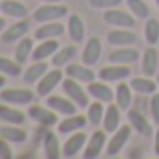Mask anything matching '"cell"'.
<instances>
[{
	"mask_svg": "<svg viewBox=\"0 0 159 159\" xmlns=\"http://www.w3.org/2000/svg\"><path fill=\"white\" fill-rule=\"evenodd\" d=\"M62 90H64V94H66L71 101L77 103V107L84 109V107L90 105V99H88L90 94H88V90H84V88L81 86V83L75 81V79L66 77L64 81H62Z\"/></svg>",
	"mask_w": 159,
	"mask_h": 159,
	"instance_id": "cell-1",
	"label": "cell"
},
{
	"mask_svg": "<svg viewBox=\"0 0 159 159\" xmlns=\"http://www.w3.org/2000/svg\"><path fill=\"white\" fill-rule=\"evenodd\" d=\"M131 131H133L131 124H124V125H120V127L112 133L111 140L107 142V155H109V157H116V155L124 150V146L127 144V140H129V137H131Z\"/></svg>",
	"mask_w": 159,
	"mask_h": 159,
	"instance_id": "cell-2",
	"label": "cell"
},
{
	"mask_svg": "<svg viewBox=\"0 0 159 159\" xmlns=\"http://www.w3.org/2000/svg\"><path fill=\"white\" fill-rule=\"evenodd\" d=\"M67 15V8L60 2H52V4H45L41 8H38L34 11V19L38 23H51V21H58L62 17Z\"/></svg>",
	"mask_w": 159,
	"mask_h": 159,
	"instance_id": "cell-3",
	"label": "cell"
},
{
	"mask_svg": "<svg viewBox=\"0 0 159 159\" xmlns=\"http://www.w3.org/2000/svg\"><path fill=\"white\" fill-rule=\"evenodd\" d=\"M64 75L66 73H62L60 71V67H54V69H51V71H47L39 81H38V96H41V98H47L58 84H62V81H64Z\"/></svg>",
	"mask_w": 159,
	"mask_h": 159,
	"instance_id": "cell-4",
	"label": "cell"
},
{
	"mask_svg": "<svg viewBox=\"0 0 159 159\" xmlns=\"http://www.w3.org/2000/svg\"><path fill=\"white\" fill-rule=\"evenodd\" d=\"M103 21H105L107 25L116 26V28H133V26H135V15H133V13H127V11H122V10H118V8L105 10Z\"/></svg>",
	"mask_w": 159,
	"mask_h": 159,
	"instance_id": "cell-5",
	"label": "cell"
},
{
	"mask_svg": "<svg viewBox=\"0 0 159 159\" xmlns=\"http://www.w3.org/2000/svg\"><path fill=\"white\" fill-rule=\"evenodd\" d=\"M107 144V131L105 129H99V131H94L90 135V139L86 140V146H84V159H96L99 157V153L103 152Z\"/></svg>",
	"mask_w": 159,
	"mask_h": 159,
	"instance_id": "cell-6",
	"label": "cell"
},
{
	"mask_svg": "<svg viewBox=\"0 0 159 159\" xmlns=\"http://www.w3.org/2000/svg\"><path fill=\"white\" fill-rule=\"evenodd\" d=\"M129 75H131V69L125 64H111V66L101 67L99 73H98V77L101 79V81H105V83H114V81L120 83V81H124V79H127Z\"/></svg>",
	"mask_w": 159,
	"mask_h": 159,
	"instance_id": "cell-7",
	"label": "cell"
},
{
	"mask_svg": "<svg viewBox=\"0 0 159 159\" xmlns=\"http://www.w3.org/2000/svg\"><path fill=\"white\" fill-rule=\"evenodd\" d=\"M0 99L10 105H28L34 99V92L26 88H8L0 92Z\"/></svg>",
	"mask_w": 159,
	"mask_h": 159,
	"instance_id": "cell-8",
	"label": "cell"
},
{
	"mask_svg": "<svg viewBox=\"0 0 159 159\" xmlns=\"http://www.w3.org/2000/svg\"><path fill=\"white\" fill-rule=\"evenodd\" d=\"M28 116L32 120H36L39 125H58V116H56V111H52L51 107L45 109V107H39V105H32L28 109Z\"/></svg>",
	"mask_w": 159,
	"mask_h": 159,
	"instance_id": "cell-9",
	"label": "cell"
},
{
	"mask_svg": "<svg viewBox=\"0 0 159 159\" xmlns=\"http://www.w3.org/2000/svg\"><path fill=\"white\" fill-rule=\"evenodd\" d=\"M127 120H129L133 131H137L139 135H142V137H152V135H153V129H152L150 120H146V116H144L140 111L129 109V111H127Z\"/></svg>",
	"mask_w": 159,
	"mask_h": 159,
	"instance_id": "cell-10",
	"label": "cell"
},
{
	"mask_svg": "<svg viewBox=\"0 0 159 159\" xmlns=\"http://www.w3.org/2000/svg\"><path fill=\"white\" fill-rule=\"evenodd\" d=\"M66 77H71V79H75V81H79V83H92V81H96V73L90 69V66H86V64H67L66 66Z\"/></svg>",
	"mask_w": 159,
	"mask_h": 159,
	"instance_id": "cell-11",
	"label": "cell"
},
{
	"mask_svg": "<svg viewBox=\"0 0 159 159\" xmlns=\"http://www.w3.org/2000/svg\"><path fill=\"white\" fill-rule=\"evenodd\" d=\"M107 41L116 47H131L137 43V34L131 32V28H118L107 34Z\"/></svg>",
	"mask_w": 159,
	"mask_h": 159,
	"instance_id": "cell-12",
	"label": "cell"
},
{
	"mask_svg": "<svg viewBox=\"0 0 159 159\" xmlns=\"http://www.w3.org/2000/svg\"><path fill=\"white\" fill-rule=\"evenodd\" d=\"M47 105L52 109V111H56V112H60V114H64V116H71V114H77V103L75 101H71L69 98H62V96H47Z\"/></svg>",
	"mask_w": 159,
	"mask_h": 159,
	"instance_id": "cell-13",
	"label": "cell"
},
{
	"mask_svg": "<svg viewBox=\"0 0 159 159\" xmlns=\"http://www.w3.org/2000/svg\"><path fill=\"white\" fill-rule=\"evenodd\" d=\"M86 140H88V137L83 131H75L73 135H69V139L62 146V155L64 157H75L79 152L86 146Z\"/></svg>",
	"mask_w": 159,
	"mask_h": 159,
	"instance_id": "cell-14",
	"label": "cell"
},
{
	"mask_svg": "<svg viewBox=\"0 0 159 159\" xmlns=\"http://www.w3.org/2000/svg\"><path fill=\"white\" fill-rule=\"evenodd\" d=\"M86 90H88V94L94 98V99H98V101H103V103H111L112 99H114V92H112V88H109V84L105 83V81H92V83H88V86H86Z\"/></svg>",
	"mask_w": 159,
	"mask_h": 159,
	"instance_id": "cell-15",
	"label": "cell"
},
{
	"mask_svg": "<svg viewBox=\"0 0 159 159\" xmlns=\"http://www.w3.org/2000/svg\"><path fill=\"white\" fill-rule=\"evenodd\" d=\"M139 51L135 47H118L114 49L111 54H109V62L111 64H125V66H131L139 60Z\"/></svg>",
	"mask_w": 159,
	"mask_h": 159,
	"instance_id": "cell-16",
	"label": "cell"
},
{
	"mask_svg": "<svg viewBox=\"0 0 159 159\" xmlns=\"http://www.w3.org/2000/svg\"><path fill=\"white\" fill-rule=\"evenodd\" d=\"M64 32H66V28H64L62 23L51 21V23H41V26L36 30L34 38H36L38 41H43V39H56V38H60Z\"/></svg>",
	"mask_w": 159,
	"mask_h": 159,
	"instance_id": "cell-17",
	"label": "cell"
},
{
	"mask_svg": "<svg viewBox=\"0 0 159 159\" xmlns=\"http://www.w3.org/2000/svg\"><path fill=\"white\" fill-rule=\"evenodd\" d=\"M101 51H103L101 39L99 38H90L84 45V51H83V64H86L90 67L96 66L101 58Z\"/></svg>",
	"mask_w": 159,
	"mask_h": 159,
	"instance_id": "cell-18",
	"label": "cell"
},
{
	"mask_svg": "<svg viewBox=\"0 0 159 159\" xmlns=\"http://www.w3.org/2000/svg\"><path fill=\"white\" fill-rule=\"evenodd\" d=\"M28 32V23L26 19H17V23H13L10 28H6L2 34V43H13V41H19L21 38H25Z\"/></svg>",
	"mask_w": 159,
	"mask_h": 159,
	"instance_id": "cell-19",
	"label": "cell"
},
{
	"mask_svg": "<svg viewBox=\"0 0 159 159\" xmlns=\"http://www.w3.org/2000/svg\"><path fill=\"white\" fill-rule=\"evenodd\" d=\"M157 66H159V52L157 49L152 45L148 47L144 52H142V60H140V67H142V73L146 77H152L157 73Z\"/></svg>",
	"mask_w": 159,
	"mask_h": 159,
	"instance_id": "cell-20",
	"label": "cell"
},
{
	"mask_svg": "<svg viewBox=\"0 0 159 159\" xmlns=\"http://www.w3.org/2000/svg\"><path fill=\"white\" fill-rule=\"evenodd\" d=\"M88 118L81 116V114H71V116H66V120L58 122V133L62 135H69V133H75V131H81L84 125H86Z\"/></svg>",
	"mask_w": 159,
	"mask_h": 159,
	"instance_id": "cell-21",
	"label": "cell"
},
{
	"mask_svg": "<svg viewBox=\"0 0 159 159\" xmlns=\"http://www.w3.org/2000/svg\"><path fill=\"white\" fill-rule=\"evenodd\" d=\"M114 101L122 111H129L131 103H133V88H131V84L120 81V84L114 88Z\"/></svg>",
	"mask_w": 159,
	"mask_h": 159,
	"instance_id": "cell-22",
	"label": "cell"
},
{
	"mask_svg": "<svg viewBox=\"0 0 159 159\" xmlns=\"http://www.w3.org/2000/svg\"><path fill=\"white\" fill-rule=\"evenodd\" d=\"M58 49H60V43H58L56 39H43V41H39V45L34 47V51H32V60H34V62L47 60V58L52 56Z\"/></svg>",
	"mask_w": 159,
	"mask_h": 159,
	"instance_id": "cell-23",
	"label": "cell"
},
{
	"mask_svg": "<svg viewBox=\"0 0 159 159\" xmlns=\"http://www.w3.org/2000/svg\"><path fill=\"white\" fill-rule=\"evenodd\" d=\"M129 84H131L133 92H137L140 96H152L159 88L157 81H152L150 77H133L131 81H129Z\"/></svg>",
	"mask_w": 159,
	"mask_h": 159,
	"instance_id": "cell-24",
	"label": "cell"
},
{
	"mask_svg": "<svg viewBox=\"0 0 159 159\" xmlns=\"http://www.w3.org/2000/svg\"><path fill=\"white\" fill-rule=\"evenodd\" d=\"M0 11L13 19H26V15H28L26 6L23 2H19V0H2L0 2Z\"/></svg>",
	"mask_w": 159,
	"mask_h": 159,
	"instance_id": "cell-25",
	"label": "cell"
},
{
	"mask_svg": "<svg viewBox=\"0 0 159 159\" xmlns=\"http://www.w3.org/2000/svg\"><path fill=\"white\" fill-rule=\"evenodd\" d=\"M120 107L118 105H109L105 109V116H103V129L107 133H114L122 124H120Z\"/></svg>",
	"mask_w": 159,
	"mask_h": 159,
	"instance_id": "cell-26",
	"label": "cell"
},
{
	"mask_svg": "<svg viewBox=\"0 0 159 159\" xmlns=\"http://www.w3.org/2000/svg\"><path fill=\"white\" fill-rule=\"evenodd\" d=\"M75 56H77V47H75V45L60 47V49L52 54V66H54V67H66Z\"/></svg>",
	"mask_w": 159,
	"mask_h": 159,
	"instance_id": "cell-27",
	"label": "cell"
},
{
	"mask_svg": "<svg viewBox=\"0 0 159 159\" xmlns=\"http://www.w3.org/2000/svg\"><path fill=\"white\" fill-rule=\"evenodd\" d=\"M84 23L79 15H69L67 19V34L75 43H81L84 39Z\"/></svg>",
	"mask_w": 159,
	"mask_h": 159,
	"instance_id": "cell-28",
	"label": "cell"
},
{
	"mask_svg": "<svg viewBox=\"0 0 159 159\" xmlns=\"http://www.w3.org/2000/svg\"><path fill=\"white\" fill-rule=\"evenodd\" d=\"M49 71V67H47V64L43 62V60H39V62H34L26 71H25V75H23V81L26 83V84H34V83H38L39 79L45 75Z\"/></svg>",
	"mask_w": 159,
	"mask_h": 159,
	"instance_id": "cell-29",
	"label": "cell"
},
{
	"mask_svg": "<svg viewBox=\"0 0 159 159\" xmlns=\"http://www.w3.org/2000/svg\"><path fill=\"white\" fill-rule=\"evenodd\" d=\"M43 150H45V155L49 159H58L62 155V148H60V142H58L54 133L47 131L43 135Z\"/></svg>",
	"mask_w": 159,
	"mask_h": 159,
	"instance_id": "cell-30",
	"label": "cell"
},
{
	"mask_svg": "<svg viewBox=\"0 0 159 159\" xmlns=\"http://www.w3.org/2000/svg\"><path fill=\"white\" fill-rule=\"evenodd\" d=\"M0 120H4L6 124H15V125H21L25 124V114L13 107L8 105H0Z\"/></svg>",
	"mask_w": 159,
	"mask_h": 159,
	"instance_id": "cell-31",
	"label": "cell"
},
{
	"mask_svg": "<svg viewBox=\"0 0 159 159\" xmlns=\"http://www.w3.org/2000/svg\"><path fill=\"white\" fill-rule=\"evenodd\" d=\"M32 51H34L32 39L26 38V36L21 38L19 43H17V47H15V60H17L19 64H25L28 58H32Z\"/></svg>",
	"mask_w": 159,
	"mask_h": 159,
	"instance_id": "cell-32",
	"label": "cell"
},
{
	"mask_svg": "<svg viewBox=\"0 0 159 159\" xmlns=\"http://www.w3.org/2000/svg\"><path fill=\"white\" fill-rule=\"evenodd\" d=\"M0 137L8 139L10 142H25L26 140V131L17 127L15 124H8L0 127Z\"/></svg>",
	"mask_w": 159,
	"mask_h": 159,
	"instance_id": "cell-33",
	"label": "cell"
},
{
	"mask_svg": "<svg viewBox=\"0 0 159 159\" xmlns=\"http://www.w3.org/2000/svg\"><path fill=\"white\" fill-rule=\"evenodd\" d=\"M103 116H105V107H103V101H94L86 107V118L92 125H99L103 124Z\"/></svg>",
	"mask_w": 159,
	"mask_h": 159,
	"instance_id": "cell-34",
	"label": "cell"
},
{
	"mask_svg": "<svg viewBox=\"0 0 159 159\" xmlns=\"http://www.w3.org/2000/svg\"><path fill=\"white\" fill-rule=\"evenodd\" d=\"M0 73L10 75V77H19L23 75V64H19L15 58L10 60L6 56H0Z\"/></svg>",
	"mask_w": 159,
	"mask_h": 159,
	"instance_id": "cell-35",
	"label": "cell"
},
{
	"mask_svg": "<svg viewBox=\"0 0 159 159\" xmlns=\"http://www.w3.org/2000/svg\"><path fill=\"white\" fill-rule=\"evenodd\" d=\"M144 38L148 41V45H155L159 41V21L153 19V17H148L146 19V25H144Z\"/></svg>",
	"mask_w": 159,
	"mask_h": 159,
	"instance_id": "cell-36",
	"label": "cell"
},
{
	"mask_svg": "<svg viewBox=\"0 0 159 159\" xmlns=\"http://www.w3.org/2000/svg\"><path fill=\"white\" fill-rule=\"evenodd\" d=\"M127 6H129V11L137 17V19H148L150 17V8L144 0H125Z\"/></svg>",
	"mask_w": 159,
	"mask_h": 159,
	"instance_id": "cell-37",
	"label": "cell"
},
{
	"mask_svg": "<svg viewBox=\"0 0 159 159\" xmlns=\"http://www.w3.org/2000/svg\"><path fill=\"white\" fill-rule=\"evenodd\" d=\"M122 4V0H90V8L94 10H111L118 8Z\"/></svg>",
	"mask_w": 159,
	"mask_h": 159,
	"instance_id": "cell-38",
	"label": "cell"
},
{
	"mask_svg": "<svg viewBox=\"0 0 159 159\" xmlns=\"http://www.w3.org/2000/svg\"><path fill=\"white\" fill-rule=\"evenodd\" d=\"M150 114H152V122L155 125H159V92L152 94V99H150Z\"/></svg>",
	"mask_w": 159,
	"mask_h": 159,
	"instance_id": "cell-39",
	"label": "cell"
},
{
	"mask_svg": "<svg viewBox=\"0 0 159 159\" xmlns=\"http://www.w3.org/2000/svg\"><path fill=\"white\" fill-rule=\"evenodd\" d=\"M13 157V152L10 148V140L0 137V159H11Z\"/></svg>",
	"mask_w": 159,
	"mask_h": 159,
	"instance_id": "cell-40",
	"label": "cell"
},
{
	"mask_svg": "<svg viewBox=\"0 0 159 159\" xmlns=\"http://www.w3.org/2000/svg\"><path fill=\"white\" fill-rule=\"evenodd\" d=\"M153 153L159 157V125H157V129L153 131Z\"/></svg>",
	"mask_w": 159,
	"mask_h": 159,
	"instance_id": "cell-41",
	"label": "cell"
},
{
	"mask_svg": "<svg viewBox=\"0 0 159 159\" xmlns=\"http://www.w3.org/2000/svg\"><path fill=\"white\" fill-rule=\"evenodd\" d=\"M6 30V19L4 17H0V34H2Z\"/></svg>",
	"mask_w": 159,
	"mask_h": 159,
	"instance_id": "cell-42",
	"label": "cell"
},
{
	"mask_svg": "<svg viewBox=\"0 0 159 159\" xmlns=\"http://www.w3.org/2000/svg\"><path fill=\"white\" fill-rule=\"evenodd\" d=\"M6 86V77H4V73L0 75V88H4Z\"/></svg>",
	"mask_w": 159,
	"mask_h": 159,
	"instance_id": "cell-43",
	"label": "cell"
},
{
	"mask_svg": "<svg viewBox=\"0 0 159 159\" xmlns=\"http://www.w3.org/2000/svg\"><path fill=\"white\" fill-rule=\"evenodd\" d=\"M41 2H45V4H52V2H60V0H41Z\"/></svg>",
	"mask_w": 159,
	"mask_h": 159,
	"instance_id": "cell-44",
	"label": "cell"
},
{
	"mask_svg": "<svg viewBox=\"0 0 159 159\" xmlns=\"http://www.w3.org/2000/svg\"><path fill=\"white\" fill-rule=\"evenodd\" d=\"M155 81H157V84H159V75H155Z\"/></svg>",
	"mask_w": 159,
	"mask_h": 159,
	"instance_id": "cell-45",
	"label": "cell"
},
{
	"mask_svg": "<svg viewBox=\"0 0 159 159\" xmlns=\"http://www.w3.org/2000/svg\"><path fill=\"white\" fill-rule=\"evenodd\" d=\"M155 4H157V8H159V0H155Z\"/></svg>",
	"mask_w": 159,
	"mask_h": 159,
	"instance_id": "cell-46",
	"label": "cell"
}]
</instances>
